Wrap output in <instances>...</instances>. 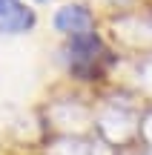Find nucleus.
<instances>
[{
    "label": "nucleus",
    "mask_w": 152,
    "mask_h": 155,
    "mask_svg": "<svg viewBox=\"0 0 152 155\" xmlns=\"http://www.w3.org/2000/svg\"><path fill=\"white\" fill-rule=\"evenodd\" d=\"M66 66L80 81H95L103 75V69L112 63V52L106 49L103 38L98 32H86L78 38H69L66 43Z\"/></svg>",
    "instance_id": "obj_1"
},
{
    "label": "nucleus",
    "mask_w": 152,
    "mask_h": 155,
    "mask_svg": "<svg viewBox=\"0 0 152 155\" xmlns=\"http://www.w3.org/2000/svg\"><path fill=\"white\" fill-rule=\"evenodd\" d=\"M37 26V12L23 0H0V35H29Z\"/></svg>",
    "instance_id": "obj_2"
},
{
    "label": "nucleus",
    "mask_w": 152,
    "mask_h": 155,
    "mask_svg": "<svg viewBox=\"0 0 152 155\" xmlns=\"http://www.w3.org/2000/svg\"><path fill=\"white\" fill-rule=\"evenodd\" d=\"M52 26H55V32L66 35V38H78V35L95 32V17L83 3H66L55 12Z\"/></svg>",
    "instance_id": "obj_3"
},
{
    "label": "nucleus",
    "mask_w": 152,
    "mask_h": 155,
    "mask_svg": "<svg viewBox=\"0 0 152 155\" xmlns=\"http://www.w3.org/2000/svg\"><path fill=\"white\" fill-rule=\"evenodd\" d=\"M34 3H49V0H34Z\"/></svg>",
    "instance_id": "obj_4"
}]
</instances>
